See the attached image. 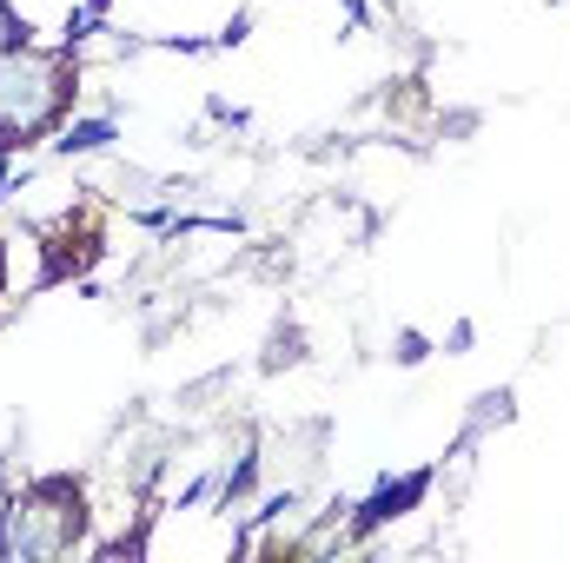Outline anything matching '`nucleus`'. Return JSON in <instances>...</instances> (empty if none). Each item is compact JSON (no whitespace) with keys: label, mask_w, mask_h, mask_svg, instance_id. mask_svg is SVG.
Wrapping results in <instances>:
<instances>
[{"label":"nucleus","mask_w":570,"mask_h":563,"mask_svg":"<svg viewBox=\"0 0 570 563\" xmlns=\"http://www.w3.org/2000/svg\"><path fill=\"white\" fill-rule=\"evenodd\" d=\"M73 93H80L73 47H60V53H40V47L0 53V159L33 146L40 134H53L60 113L73 107Z\"/></svg>","instance_id":"1"},{"label":"nucleus","mask_w":570,"mask_h":563,"mask_svg":"<svg viewBox=\"0 0 570 563\" xmlns=\"http://www.w3.org/2000/svg\"><path fill=\"white\" fill-rule=\"evenodd\" d=\"M87 524H94V511H87V484L80 477H33L0 511V557L7 563L67 557L87 537Z\"/></svg>","instance_id":"2"},{"label":"nucleus","mask_w":570,"mask_h":563,"mask_svg":"<svg viewBox=\"0 0 570 563\" xmlns=\"http://www.w3.org/2000/svg\"><path fill=\"white\" fill-rule=\"evenodd\" d=\"M431 491V471H405L399 484H379L365 504H358V531H379V524H392V517H405L419 497Z\"/></svg>","instance_id":"3"},{"label":"nucleus","mask_w":570,"mask_h":563,"mask_svg":"<svg viewBox=\"0 0 570 563\" xmlns=\"http://www.w3.org/2000/svg\"><path fill=\"white\" fill-rule=\"evenodd\" d=\"M114 146V120H73L60 140H53V152L60 159H87V152H107Z\"/></svg>","instance_id":"4"},{"label":"nucleus","mask_w":570,"mask_h":563,"mask_svg":"<svg viewBox=\"0 0 570 563\" xmlns=\"http://www.w3.org/2000/svg\"><path fill=\"white\" fill-rule=\"evenodd\" d=\"M13 47H27V20L0 0V53H13Z\"/></svg>","instance_id":"5"},{"label":"nucleus","mask_w":570,"mask_h":563,"mask_svg":"<svg viewBox=\"0 0 570 563\" xmlns=\"http://www.w3.org/2000/svg\"><path fill=\"white\" fill-rule=\"evenodd\" d=\"M425 358V338L419 332H399V365H419Z\"/></svg>","instance_id":"6"},{"label":"nucleus","mask_w":570,"mask_h":563,"mask_svg":"<svg viewBox=\"0 0 570 563\" xmlns=\"http://www.w3.org/2000/svg\"><path fill=\"white\" fill-rule=\"evenodd\" d=\"M0 285H7V259H0Z\"/></svg>","instance_id":"7"}]
</instances>
